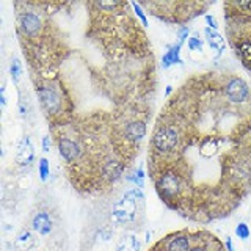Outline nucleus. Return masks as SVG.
<instances>
[{
  "instance_id": "nucleus-1",
  "label": "nucleus",
  "mask_w": 251,
  "mask_h": 251,
  "mask_svg": "<svg viewBox=\"0 0 251 251\" xmlns=\"http://www.w3.org/2000/svg\"><path fill=\"white\" fill-rule=\"evenodd\" d=\"M180 130L177 124L173 121L159 124L152 133L151 148L152 157L149 159V163H159L163 162L167 157L175 154L180 146Z\"/></svg>"
},
{
  "instance_id": "nucleus-2",
  "label": "nucleus",
  "mask_w": 251,
  "mask_h": 251,
  "mask_svg": "<svg viewBox=\"0 0 251 251\" xmlns=\"http://www.w3.org/2000/svg\"><path fill=\"white\" fill-rule=\"evenodd\" d=\"M155 190L160 200L167 202L170 207L179 209L184 198V180L173 170H163L159 176L154 179Z\"/></svg>"
},
{
  "instance_id": "nucleus-3",
  "label": "nucleus",
  "mask_w": 251,
  "mask_h": 251,
  "mask_svg": "<svg viewBox=\"0 0 251 251\" xmlns=\"http://www.w3.org/2000/svg\"><path fill=\"white\" fill-rule=\"evenodd\" d=\"M36 94L41 108L49 118H60L65 112V99H63V90L52 82L36 83Z\"/></svg>"
},
{
  "instance_id": "nucleus-4",
  "label": "nucleus",
  "mask_w": 251,
  "mask_h": 251,
  "mask_svg": "<svg viewBox=\"0 0 251 251\" xmlns=\"http://www.w3.org/2000/svg\"><path fill=\"white\" fill-rule=\"evenodd\" d=\"M143 200V193H141V188H130L124 193L123 198L118 201L113 210H112V220L116 223H130L135 220L137 217V209H138V204L137 201Z\"/></svg>"
},
{
  "instance_id": "nucleus-5",
  "label": "nucleus",
  "mask_w": 251,
  "mask_h": 251,
  "mask_svg": "<svg viewBox=\"0 0 251 251\" xmlns=\"http://www.w3.org/2000/svg\"><path fill=\"white\" fill-rule=\"evenodd\" d=\"M44 28V21L41 14L36 11L25 10L21 11L18 16V30L22 38H27L28 41H33L38 36H41Z\"/></svg>"
},
{
  "instance_id": "nucleus-6",
  "label": "nucleus",
  "mask_w": 251,
  "mask_h": 251,
  "mask_svg": "<svg viewBox=\"0 0 251 251\" xmlns=\"http://www.w3.org/2000/svg\"><path fill=\"white\" fill-rule=\"evenodd\" d=\"M57 146L61 159L68 165H75L82 162V157L85 149L82 146V141L73 138L69 135H58L57 137Z\"/></svg>"
},
{
  "instance_id": "nucleus-7",
  "label": "nucleus",
  "mask_w": 251,
  "mask_h": 251,
  "mask_svg": "<svg viewBox=\"0 0 251 251\" xmlns=\"http://www.w3.org/2000/svg\"><path fill=\"white\" fill-rule=\"evenodd\" d=\"M225 98L231 104H245L251 98V90L248 83L240 77H231L223 86Z\"/></svg>"
},
{
  "instance_id": "nucleus-8",
  "label": "nucleus",
  "mask_w": 251,
  "mask_h": 251,
  "mask_svg": "<svg viewBox=\"0 0 251 251\" xmlns=\"http://www.w3.org/2000/svg\"><path fill=\"white\" fill-rule=\"evenodd\" d=\"M146 123L141 120L127 121L123 127V140L126 143H138L146 137Z\"/></svg>"
},
{
  "instance_id": "nucleus-9",
  "label": "nucleus",
  "mask_w": 251,
  "mask_h": 251,
  "mask_svg": "<svg viewBox=\"0 0 251 251\" xmlns=\"http://www.w3.org/2000/svg\"><path fill=\"white\" fill-rule=\"evenodd\" d=\"M35 160V148L31 145V140L28 135L22 137L21 143L18 146V152H16V163L22 168H28Z\"/></svg>"
},
{
  "instance_id": "nucleus-10",
  "label": "nucleus",
  "mask_w": 251,
  "mask_h": 251,
  "mask_svg": "<svg viewBox=\"0 0 251 251\" xmlns=\"http://www.w3.org/2000/svg\"><path fill=\"white\" fill-rule=\"evenodd\" d=\"M165 251H192V239L185 232H179L165 242Z\"/></svg>"
},
{
  "instance_id": "nucleus-11",
  "label": "nucleus",
  "mask_w": 251,
  "mask_h": 251,
  "mask_svg": "<svg viewBox=\"0 0 251 251\" xmlns=\"http://www.w3.org/2000/svg\"><path fill=\"white\" fill-rule=\"evenodd\" d=\"M31 227L39 235H49L52 232V218L47 212H36L31 218Z\"/></svg>"
},
{
  "instance_id": "nucleus-12",
  "label": "nucleus",
  "mask_w": 251,
  "mask_h": 251,
  "mask_svg": "<svg viewBox=\"0 0 251 251\" xmlns=\"http://www.w3.org/2000/svg\"><path fill=\"white\" fill-rule=\"evenodd\" d=\"M180 49H182V44H171L168 46V50L163 53L162 57V68L163 69H170L175 65H182V58H180Z\"/></svg>"
},
{
  "instance_id": "nucleus-13",
  "label": "nucleus",
  "mask_w": 251,
  "mask_h": 251,
  "mask_svg": "<svg viewBox=\"0 0 251 251\" xmlns=\"http://www.w3.org/2000/svg\"><path fill=\"white\" fill-rule=\"evenodd\" d=\"M202 33H204V36H206V39H207V43H209L212 50H217L218 55L225 50V41H223L222 35H220L217 30H210V28L206 27Z\"/></svg>"
},
{
  "instance_id": "nucleus-14",
  "label": "nucleus",
  "mask_w": 251,
  "mask_h": 251,
  "mask_svg": "<svg viewBox=\"0 0 251 251\" xmlns=\"http://www.w3.org/2000/svg\"><path fill=\"white\" fill-rule=\"evenodd\" d=\"M140 248H141V243L137 235H133V234L124 235L116 245V251H140Z\"/></svg>"
},
{
  "instance_id": "nucleus-15",
  "label": "nucleus",
  "mask_w": 251,
  "mask_h": 251,
  "mask_svg": "<svg viewBox=\"0 0 251 251\" xmlns=\"http://www.w3.org/2000/svg\"><path fill=\"white\" fill-rule=\"evenodd\" d=\"M14 245L19 251H28L31 247H33V235H31V232L28 229H22L18 237H16Z\"/></svg>"
},
{
  "instance_id": "nucleus-16",
  "label": "nucleus",
  "mask_w": 251,
  "mask_h": 251,
  "mask_svg": "<svg viewBox=\"0 0 251 251\" xmlns=\"http://www.w3.org/2000/svg\"><path fill=\"white\" fill-rule=\"evenodd\" d=\"M22 63L18 57H13L11 58V63H10V75L13 78L14 83H19L21 77H22Z\"/></svg>"
},
{
  "instance_id": "nucleus-17",
  "label": "nucleus",
  "mask_w": 251,
  "mask_h": 251,
  "mask_svg": "<svg viewBox=\"0 0 251 251\" xmlns=\"http://www.w3.org/2000/svg\"><path fill=\"white\" fill-rule=\"evenodd\" d=\"M38 173H39V177L41 180H47V177L50 176V163L46 157H41L38 163Z\"/></svg>"
},
{
  "instance_id": "nucleus-18",
  "label": "nucleus",
  "mask_w": 251,
  "mask_h": 251,
  "mask_svg": "<svg viewBox=\"0 0 251 251\" xmlns=\"http://www.w3.org/2000/svg\"><path fill=\"white\" fill-rule=\"evenodd\" d=\"M127 180L135 184L137 188H143L145 187V171H143V168L140 167L138 170H135V173H133L132 176H127Z\"/></svg>"
},
{
  "instance_id": "nucleus-19",
  "label": "nucleus",
  "mask_w": 251,
  "mask_h": 251,
  "mask_svg": "<svg viewBox=\"0 0 251 251\" xmlns=\"http://www.w3.org/2000/svg\"><path fill=\"white\" fill-rule=\"evenodd\" d=\"M187 47H188V50H192V52H202L204 43H202V39L198 35H195V36L188 38Z\"/></svg>"
},
{
  "instance_id": "nucleus-20",
  "label": "nucleus",
  "mask_w": 251,
  "mask_h": 251,
  "mask_svg": "<svg viewBox=\"0 0 251 251\" xmlns=\"http://www.w3.org/2000/svg\"><path fill=\"white\" fill-rule=\"evenodd\" d=\"M235 235L240 239V240H248L250 235H251V229L250 226L247 223H239L237 226H235Z\"/></svg>"
},
{
  "instance_id": "nucleus-21",
  "label": "nucleus",
  "mask_w": 251,
  "mask_h": 251,
  "mask_svg": "<svg viewBox=\"0 0 251 251\" xmlns=\"http://www.w3.org/2000/svg\"><path fill=\"white\" fill-rule=\"evenodd\" d=\"M130 6L133 8V13H135V16L140 19L141 25H143V27H148V18H146V14H145V11H143V8H141V5L137 3V2H132Z\"/></svg>"
},
{
  "instance_id": "nucleus-22",
  "label": "nucleus",
  "mask_w": 251,
  "mask_h": 251,
  "mask_svg": "<svg viewBox=\"0 0 251 251\" xmlns=\"http://www.w3.org/2000/svg\"><path fill=\"white\" fill-rule=\"evenodd\" d=\"M176 36H177V43L184 44L185 41H188V38H190V27H188V25H180L176 30Z\"/></svg>"
},
{
  "instance_id": "nucleus-23",
  "label": "nucleus",
  "mask_w": 251,
  "mask_h": 251,
  "mask_svg": "<svg viewBox=\"0 0 251 251\" xmlns=\"http://www.w3.org/2000/svg\"><path fill=\"white\" fill-rule=\"evenodd\" d=\"M19 113L22 118H27V115H28V102L24 98L19 99Z\"/></svg>"
},
{
  "instance_id": "nucleus-24",
  "label": "nucleus",
  "mask_w": 251,
  "mask_h": 251,
  "mask_svg": "<svg viewBox=\"0 0 251 251\" xmlns=\"http://www.w3.org/2000/svg\"><path fill=\"white\" fill-rule=\"evenodd\" d=\"M206 24H207V28H210V30H217L218 31V22H217V19L214 18V16H210V14H207L206 18Z\"/></svg>"
},
{
  "instance_id": "nucleus-25",
  "label": "nucleus",
  "mask_w": 251,
  "mask_h": 251,
  "mask_svg": "<svg viewBox=\"0 0 251 251\" xmlns=\"http://www.w3.org/2000/svg\"><path fill=\"white\" fill-rule=\"evenodd\" d=\"M50 148H52L50 135H44V137H43V151H44V152H50Z\"/></svg>"
},
{
  "instance_id": "nucleus-26",
  "label": "nucleus",
  "mask_w": 251,
  "mask_h": 251,
  "mask_svg": "<svg viewBox=\"0 0 251 251\" xmlns=\"http://www.w3.org/2000/svg\"><path fill=\"white\" fill-rule=\"evenodd\" d=\"M226 251H234V247H232V240H231L229 235H227V237H226Z\"/></svg>"
},
{
  "instance_id": "nucleus-27",
  "label": "nucleus",
  "mask_w": 251,
  "mask_h": 251,
  "mask_svg": "<svg viewBox=\"0 0 251 251\" xmlns=\"http://www.w3.org/2000/svg\"><path fill=\"white\" fill-rule=\"evenodd\" d=\"M173 91V86H167V94H170Z\"/></svg>"
}]
</instances>
